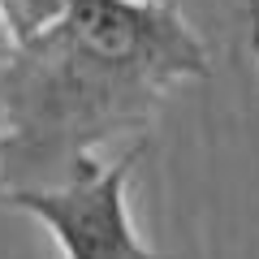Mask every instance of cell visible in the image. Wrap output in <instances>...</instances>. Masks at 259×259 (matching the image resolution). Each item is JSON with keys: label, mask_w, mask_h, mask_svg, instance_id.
I'll use <instances>...</instances> for the list:
<instances>
[{"label": "cell", "mask_w": 259, "mask_h": 259, "mask_svg": "<svg viewBox=\"0 0 259 259\" xmlns=\"http://www.w3.org/2000/svg\"><path fill=\"white\" fill-rule=\"evenodd\" d=\"M207 74V44L177 5L74 0L52 26L9 44L0 65L5 164H69Z\"/></svg>", "instance_id": "obj_1"}, {"label": "cell", "mask_w": 259, "mask_h": 259, "mask_svg": "<svg viewBox=\"0 0 259 259\" xmlns=\"http://www.w3.org/2000/svg\"><path fill=\"white\" fill-rule=\"evenodd\" d=\"M0 168H5V125H0Z\"/></svg>", "instance_id": "obj_5"}, {"label": "cell", "mask_w": 259, "mask_h": 259, "mask_svg": "<svg viewBox=\"0 0 259 259\" xmlns=\"http://www.w3.org/2000/svg\"><path fill=\"white\" fill-rule=\"evenodd\" d=\"M147 143H134L125 156L112 164L95 160L91 151L69 160V182L48 190V186H0V207H18L35 216L56 238L65 259H173L147 250L130 225L125 207V182L139 164Z\"/></svg>", "instance_id": "obj_2"}, {"label": "cell", "mask_w": 259, "mask_h": 259, "mask_svg": "<svg viewBox=\"0 0 259 259\" xmlns=\"http://www.w3.org/2000/svg\"><path fill=\"white\" fill-rule=\"evenodd\" d=\"M74 0H0V30L9 44L39 35L44 26H52Z\"/></svg>", "instance_id": "obj_3"}, {"label": "cell", "mask_w": 259, "mask_h": 259, "mask_svg": "<svg viewBox=\"0 0 259 259\" xmlns=\"http://www.w3.org/2000/svg\"><path fill=\"white\" fill-rule=\"evenodd\" d=\"M246 5V35H250V56H255V69H259V0H242Z\"/></svg>", "instance_id": "obj_4"}]
</instances>
